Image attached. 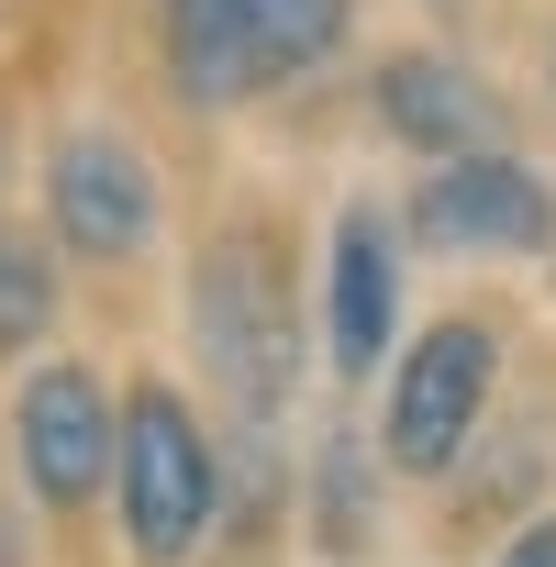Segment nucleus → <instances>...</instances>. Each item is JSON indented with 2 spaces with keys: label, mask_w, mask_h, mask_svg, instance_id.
I'll list each match as a JSON object with an SVG mask.
<instances>
[{
  "label": "nucleus",
  "mask_w": 556,
  "mask_h": 567,
  "mask_svg": "<svg viewBox=\"0 0 556 567\" xmlns=\"http://www.w3.org/2000/svg\"><path fill=\"white\" fill-rule=\"evenodd\" d=\"M379 123L423 156H501V101L456 68V56H390L379 68Z\"/></svg>",
  "instance_id": "obj_8"
},
{
  "label": "nucleus",
  "mask_w": 556,
  "mask_h": 567,
  "mask_svg": "<svg viewBox=\"0 0 556 567\" xmlns=\"http://www.w3.org/2000/svg\"><path fill=\"white\" fill-rule=\"evenodd\" d=\"M45 312H56V267H45L23 234H0V357L34 346V334H45Z\"/></svg>",
  "instance_id": "obj_10"
},
{
  "label": "nucleus",
  "mask_w": 556,
  "mask_h": 567,
  "mask_svg": "<svg viewBox=\"0 0 556 567\" xmlns=\"http://www.w3.org/2000/svg\"><path fill=\"white\" fill-rule=\"evenodd\" d=\"M346 0H167V68L189 101H256L323 68Z\"/></svg>",
  "instance_id": "obj_2"
},
{
  "label": "nucleus",
  "mask_w": 556,
  "mask_h": 567,
  "mask_svg": "<svg viewBox=\"0 0 556 567\" xmlns=\"http://www.w3.org/2000/svg\"><path fill=\"white\" fill-rule=\"evenodd\" d=\"M12 434H23V478H34L45 501H90V489L112 478V401H101L90 368H45V379L23 390Z\"/></svg>",
  "instance_id": "obj_7"
},
{
  "label": "nucleus",
  "mask_w": 556,
  "mask_h": 567,
  "mask_svg": "<svg viewBox=\"0 0 556 567\" xmlns=\"http://www.w3.org/2000/svg\"><path fill=\"white\" fill-rule=\"evenodd\" d=\"M45 200H56V234L79 256H134L156 234V167L123 134H68L45 167Z\"/></svg>",
  "instance_id": "obj_6"
},
{
  "label": "nucleus",
  "mask_w": 556,
  "mask_h": 567,
  "mask_svg": "<svg viewBox=\"0 0 556 567\" xmlns=\"http://www.w3.org/2000/svg\"><path fill=\"white\" fill-rule=\"evenodd\" d=\"M189 334H200L212 379L234 390V412L267 423L278 401H290V379H301V312H290L278 234L234 223V234L200 245V267H189Z\"/></svg>",
  "instance_id": "obj_1"
},
{
  "label": "nucleus",
  "mask_w": 556,
  "mask_h": 567,
  "mask_svg": "<svg viewBox=\"0 0 556 567\" xmlns=\"http://www.w3.org/2000/svg\"><path fill=\"white\" fill-rule=\"evenodd\" d=\"M412 234L445 245V256H534V245H556V189L512 156H456V167L423 178Z\"/></svg>",
  "instance_id": "obj_4"
},
{
  "label": "nucleus",
  "mask_w": 556,
  "mask_h": 567,
  "mask_svg": "<svg viewBox=\"0 0 556 567\" xmlns=\"http://www.w3.org/2000/svg\"><path fill=\"white\" fill-rule=\"evenodd\" d=\"M490 368H501L490 323H434V334L401 357V390H390V456H401L412 478H434V467L467 445V423H478V401H490Z\"/></svg>",
  "instance_id": "obj_5"
},
{
  "label": "nucleus",
  "mask_w": 556,
  "mask_h": 567,
  "mask_svg": "<svg viewBox=\"0 0 556 567\" xmlns=\"http://www.w3.org/2000/svg\"><path fill=\"white\" fill-rule=\"evenodd\" d=\"M501 567H556V523H534V534H523V545H512Z\"/></svg>",
  "instance_id": "obj_11"
},
{
  "label": "nucleus",
  "mask_w": 556,
  "mask_h": 567,
  "mask_svg": "<svg viewBox=\"0 0 556 567\" xmlns=\"http://www.w3.org/2000/svg\"><path fill=\"white\" fill-rule=\"evenodd\" d=\"M390 357V234L379 212H346L334 223V368L368 379Z\"/></svg>",
  "instance_id": "obj_9"
},
{
  "label": "nucleus",
  "mask_w": 556,
  "mask_h": 567,
  "mask_svg": "<svg viewBox=\"0 0 556 567\" xmlns=\"http://www.w3.org/2000/svg\"><path fill=\"white\" fill-rule=\"evenodd\" d=\"M112 467H123V523H134L145 567H178V556L200 545V523H212V445H200L189 401L145 379V390L123 401Z\"/></svg>",
  "instance_id": "obj_3"
}]
</instances>
